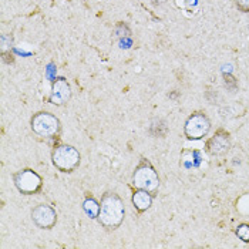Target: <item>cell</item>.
I'll use <instances>...</instances> for the list:
<instances>
[{
	"label": "cell",
	"mask_w": 249,
	"mask_h": 249,
	"mask_svg": "<svg viewBox=\"0 0 249 249\" xmlns=\"http://www.w3.org/2000/svg\"><path fill=\"white\" fill-rule=\"evenodd\" d=\"M32 218H33V222L41 230H50L57 222L56 211L50 205H46V204L37 205L32 212Z\"/></svg>",
	"instance_id": "cell-7"
},
{
	"label": "cell",
	"mask_w": 249,
	"mask_h": 249,
	"mask_svg": "<svg viewBox=\"0 0 249 249\" xmlns=\"http://www.w3.org/2000/svg\"><path fill=\"white\" fill-rule=\"evenodd\" d=\"M211 130V121L204 113H194L188 117L184 125V133L190 140H201Z\"/></svg>",
	"instance_id": "cell-6"
},
{
	"label": "cell",
	"mask_w": 249,
	"mask_h": 249,
	"mask_svg": "<svg viewBox=\"0 0 249 249\" xmlns=\"http://www.w3.org/2000/svg\"><path fill=\"white\" fill-rule=\"evenodd\" d=\"M153 1L155 3V4H161V3H164L165 0H153Z\"/></svg>",
	"instance_id": "cell-15"
},
{
	"label": "cell",
	"mask_w": 249,
	"mask_h": 249,
	"mask_svg": "<svg viewBox=\"0 0 249 249\" xmlns=\"http://www.w3.org/2000/svg\"><path fill=\"white\" fill-rule=\"evenodd\" d=\"M125 216V208L121 198L114 192H107L100 204L98 222L107 230H117Z\"/></svg>",
	"instance_id": "cell-1"
},
{
	"label": "cell",
	"mask_w": 249,
	"mask_h": 249,
	"mask_svg": "<svg viewBox=\"0 0 249 249\" xmlns=\"http://www.w3.org/2000/svg\"><path fill=\"white\" fill-rule=\"evenodd\" d=\"M12 49V37L7 35H1V53H9Z\"/></svg>",
	"instance_id": "cell-13"
},
{
	"label": "cell",
	"mask_w": 249,
	"mask_h": 249,
	"mask_svg": "<svg viewBox=\"0 0 249 249\" xmlns=\"http://www.w3.org/2000/svg\"><path fill=\"white\" fill-rule=\"evenodd\" d=\"M235 6L238 7L239 12L249 13V0H235Z\"/></svg>",
	"instance_id": "cell-14"
},
{
	"label": "cell",
	"mask_w": 249,
	"mask_h": 249,
	"mask_svg": "<svg viewBox=\"0 0 249 249\" xmlns=\"http://www.w3.org/2000/svg\"><path fill=\"white\" fill-rule=\"evenodd\" d=\"M71 98V87L69 81L63 77H58L52 84V94H50V103L56 106H64Z\"/></svg>",
	"instance_id": "cell-9"
},
{
	"label": "cell",
	"mask_w": 249,
	"mask_h": 249,
	"mask_svg": "<svg viewBox=\"0 0 249 249\" xmlns=\"http://www.w3.org/2000/svg\"><path fill=\"white\" fill-rule=\"evenodd\" d=\"M80 153L71 145H58L52 153L53 165L61 173H73L80 165Z\"/></svg>",
	"instance_id": "cell-3"
},
{
	"label": "cell",
	"mask_w": 249,
	"mask_h": 249,
	"mask_svg": "<svg viewBox=\"0 0 249 249\" xmlns=\"http://www.w3.org/2000/svg\"><path fill=\"white\" fill-rule=\"evenodd\" d=\"M83 208L86 213L90 216V218H98V213H100V204L97 202L94 198H87L83 204Z\"/></svg>",
	"instance_id": "cell-11"
},
{
	"label": "cell",
	"mask_w": 249,
	"mask_h": 249,
	"mask_svg": "<svg viewBox=\"0 0 249 249\" xmlns=\"http://www.w3.org/2000/svg\"><path fill=\"white\" fill-rule=\"evenodd\" d=\"M231 148V137L230 133H227L225 130H218L213 137H211L207 141L205 150L207 153L211 155H224L228 153Z\"/></svg>",
	"instance_id": "cell-8"
},
{
	"label": "cell",
	"mask_w": 249,
	"mask_h": 249,
	"mask_svg": "<svg viewBox=\"0 0 249 249\" xmlns=\"http://www.w3.org/2000/svg\"><path fill=\"white\" fill-rule=\"evenodd\" d=\"M133 185L137 190L155 194L160 188V177L150 162H142L135 168L133 174Z\"/></svg>",
	"instance_id": "cell-2"
},
{
	"label": "cell",
	"mask_w": 249,
	"mask_h": 249,
	"mask_svg": "<svg viewBox=\"0 0 249 249\" xmlns=\"http://www.w3.org/2000/svg\"><path fill=\"white\" fill-rule=\"evenodd\" d=\"M133 205L138 212L150 210L153 205V194L144 191V190H137L133 195Z\"/></svg>",
	"instance_id": "cell-10"
},
{
	"label": "cell",
	"mask_w": 249,
	"mask_h": 249,
	"mask_svg": "<svg viewBox=\"0 0 249 249\" xmlns=\"http://www.w3.org/2000/svg\"><path fill=\"white\" fill-rule=\"evenodd\" d=\"M15 185L21 194L24 195H33L37 194L43 187V179L36 171L33 170H21L15 174L13 177Z\"/></svg>",
	"instance_id": "cell-5"
},
{
	"label": "cell",
	"mask_w": 249,
	"mask_h": 249,
	"mask_svg": "<svg viewBox=\"0 0 249 249\" xmlns=\"http://www.w3.org/2000/svg\"><path fill=\"white\" fill-rule=\"evenodd\" d=\"M236 235L238 238L245 242V244H249V225L248 224H241L236 230Z\"/></svg>",
	"instance_id": "cell-12"
},
{
	"label": "cell",
	"mask_w": 249,
	"mask_h": 249,
	"mask_svg": "<svg viewBox=\"0 0 249 249\" xmlns=\"http://www.w3.org/2000/svg\"><path fill=\"white\" fill-rule=\"evenodd\" d=\"M32 130L35 134L44 138H53L60 133V121L56 115L41 111L33 115L32 118Z\"/></svg>",
	"instance_id": "cell-4"
}]
</instances>
